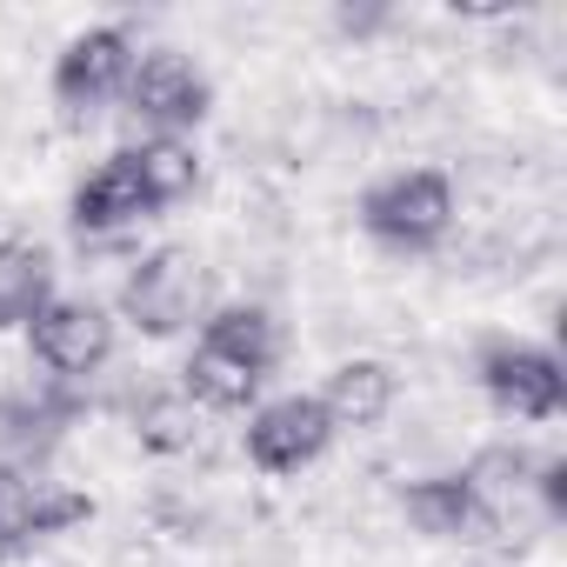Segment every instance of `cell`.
Instances as JSON below:
<instances>
[{"instance_id":"3957f363","label":"cell","mask_w":567,"mask_h":567,"mask_svg":"<svg viewBox=\"0 0 567 567\" xmlns=\"http://www.w3.org/2000/svg\"><path fill=\"white\" fill-rule=\"evenodd\" d=\"M200 308H207V274L187 247H154L121 280V321L141 328L147 341H174L181 328L200 321Z\"/></svg>"},{"instance_id":"5bb4252c","label":"cell","mask_w":567,"mask_h":567,"mask_svg":"<svg viewBox=\"0 0 567 567\" xmlns=\"http://www.w3.org/2000/svg\"><path fill=\"white\" fill-rule=\"evenodd\" d=\"M134 434L147 454H187L200 441V408L181 388H147L134 401Z\"/></svg>"},{"instance_id":"277c9868","label":"cell","mask_w":567,"mask_h":567,"mask_svg":"<svg viewBox=\"0 0 567 567\" xmlns=\"http://www.w3.org/2000/svg\"><path fill=\"white\" fill-rule=\"evenodd\" d=\"M121 101L147 127V141H181L187 127L207 121L214 87H207V74L181 48H147V54H134V74H127Z\"/></svg>"},{"instance_id":"30bf717a","label":"cell","mask_w":567,"mask_h":567,"mask_svg":"<svg viewBox=\"0 0 567 567\" xmlns=\"http://www.w3.org/2000/svg\"><path fill=\"white\" fill-rule=\"evenodd\" d=\"M401 514H408L421 534H434V540H467V547L494 540V527H501V514L474 494L467 474H427V481H408V487H401Z\"/></svg>"},{"instance_id":"4fadbf2b","label":"cell","mask_w":567,"mask_h":567,"mask_svg":"<svg viewBox=\"0 0 567 567\" xmlns=\"http://www.w3.org/2000/svg\"><path fill=\"white\" fill-rule=\"evenodd\" d=\"M54 301V260L41 240H0V334L28 328Z\"/></svg>"},{"instance_id":"8fae6325","label":"cell","mask_w":567,"mask_h":567,"mask_svg":"<svg viewBox=\"0 0 567 567\" xmlns=\"http://www.w3.org/2000/svg\"><path fill=\"white\" fill-rule=\"evenodd\" d=\"M134 220H154V200H147V187H141L127 147H121V154H107V161L74 187V234H81V240H101V234L134 227Z\"/></svg>"},{"instance_id":"5b68a950","label":"cell","mask_w":567,"mask_h":567,"mask_svg":"<svg viewBox=\"0 0 567 567\" xmlns=\"http://www.w3.org/2000/svg\"><path fill=\"white\" fill-rule=\"evenodd\" d=\"M28 348L54 381H87L114 354V315L101 301H87V295H54L28 321Z\"/></svg>"},{"instance_id":"2e32d148","label":"cell","mask_w":567,"mask_h":567,"mask_svg":"<svg viewBox=\"0 0 567 567\" xmlns=\"http://www.w3.org/2000/svg\"><path fill=\"white\" fill-rule=\"evenodd\" d=\"M68 414H74V401H61V394H8L0 401V441H21V447L54 441Z\"/></svg>"},{"instance_id":"6da1fadb","label":"cell","mask_w":567,"mask_h":567,"mask_svg":"<svg viewBox=\"0 0 567 567\" xmlns=\"http://www.w3.org/2000/svg\"><path fill=\"white\" fill-rule=\"evenodd\" d=\"M274 361H280V328H274L267 308H254V301L214 308L187 368H181V394L200 414H240V408L260 401Z\"/></svg>"},{"instance_id":"9c48e42d","label":"cell","mask_w":567,"mask_h":567,"mask_svg":"<svg viewBox=\"0 0 567 567\" xmlns=\"http://www.w3.org/2000/svg\"><path fill=\"white\" fill-rule=\"evenodd\" d=\"M74 520H94V501L87 494H61L48 481H28L14 461H0V554H21Z\"/></svg>"},{"instance_id":"9a60e30c","label":"cell","mask_w":567,"mask_h":567,"mask_svg":"<svg viewBox=\"0 0 567 567\" xmlns=\"http://www.w3.org/2000/svg\"><path fill=\"white\" fill-rule=\"evenodd\" d=\"M127 161H134L141 187H147L154 214L174 207V200H187V194L200 187V154H194L187 141H141V147H127Z\"/></svg>"},{"instance_id":"ba28073f","label":"cell","mask_w":567,"mask_h":567,"mask_svg":"<svg viewBox=\"0 0 567 567\" xmlns=\"http://www.w3.org/2000/svg\"><path fill=\"white\" fill-rule=\"evenodd\" d=\"M474 374L487 388V401L514 421H554L567 408V374L547 348H527V341H487L474 354Z\"/></svg>"},{"instance_id":"52a82bcc","label":"cell","mask_w":567,"mask_h":567,"mask_svg":"<svg viewBox=\"0 0 567 567\" xmlns=\"http://www.w3.org/2000/svg\"><path fill=\"white\" fill-rule=\"evenodd\" d=\"M127 74H134V28L127 21L87 28L54 61V101L68 107V121H87L94 107H107L127 87Z\"/></svg>"},{"instance_id":"7c38bea8","label":"cell","mask_w":567,"mask_h":567,"mask_svg":"<svg viewBox=\"0 0 567 567\" xmlns=\"http://www.w3.org/2000/svg\"><path fill=\"white\" fill-rule=\"evenodd\" d=\"M394 394H401V388H394V368H388V361H341L315 401L328 408V421H334V434H341V427H381L388 408H394Z\"/></svg>"},{"instance_id":"7a4b0ae2","label":"cell","mask_w":567,"mask_h":567,"mask_svg":"<svg viewBox=\"0 0 567 567\" xmlns=\"http://www.w3.org/2000/svg\"><path fill=\"white\" fill-rule=\"evenodd\" d=\"M361 227L381 247L427 254L454 227V181L441 167H401V174H388V181H374L361 194Z\"/></svg>"},{"instance_id":"8992f818","label":"cell","mask_w":567,"mask_h":567,"mask_svg":"<svg viewBox=\"0 0 567 567\" xmlns=\"http://www.w3.org/2000/svg\"><path fill=\"white\" fill-rule=\"evenodd\" d=\"M240 447H247V461L260 474H301L334 447V421H328V408L315 394H280V401H260L247 414Z\"/></svg>"},{"instance_id":"e0dca14e","label":"cell","mask_w":567,"mask_h":567,"mask_svg":"<svg viewBox=\"0 0 567 567\" xmlns=\"http://www.w3.org/2000/svg\"><path fill=\"white\" fill-rule=\"evenodd\" d=\"M534 487L547 501V520H567V461H540L534 467Z\"/></svg>"}]
</instances>
